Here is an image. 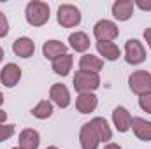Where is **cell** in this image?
Listing matches in <instances>:
<instances>
[{
	"label": "cell",
	"instance_id": "83f0119b",
	"mask_svg": "<svg viewBox=\"0 0 151 149\" xmlns=\"http://www.w3.org/2000/svg\"><path fill=\"white\" fill-rule=\"evenodd\" d=\"M5 119H7V112L0 109V123H5Z\"/></svg>",
	"mask_w": 151,
	"mask_h": 149
},
{
	"label": "cell",
	"instance_id": "52a82bcc",
	"mask_svg": "<svg viewBox=\"0 0 151 149\" xmlns=\"http://www.w3.org/2000/svg\"><path fill=\"white\" fill-rule=\"evenodd\" d=\"M79 142H81V148L83 149H97L100 140H99V135L97 132L93 130L91 123H84L81 126V133H79Z\"/></svg>",
	"mask_w": 151,
	"mask_h": 149
},
{
	"label": "cell",
	"instance_id": "3957f363",
	"mask_svg": "<svg viewBox=\"0 0 151 149\" xmlns=\"http://www.w3.org/2000/svg\"><path fill=\"white\" fill-rule=\"evenodd\" d=\"M128 86L132 90V93L135 95H146L151 93V74L146 70H135L128 77Z\"/></svg>",
	"mask_w": 151,
	"mask_h": 149
},
{
	"label": "cell",
	"instance_id": "1f68e13d",
	"mask_svg": "<svg viewBox=\"0 0 151 149\" xmlns=\"http://www.w3.org/2000/svg\"><path fill=\"white\" fill-rule=\"evenodd\" d=\"M46 149H58L56 146H49V148H46Z\"/></svg>",
	"mask_w": 151,
	"mask_h": 149
},
{
	"label": "cell",
	"instance_id": "ac0fdd59",
	"mask_svg": "<svg viewBox=\"0 0 151 149\" xmlns=\"http://www.w3.org/2000/svg\"><path fill=\"white\" fill-rule=\"evenodd\" d=\"M90 123H91L93 130L97 132L100 142H107V140H111L113 132H111V128H109V125H107V121H106L104 117H93Z\"/></svg>",
	"mask_w": 151,
	"mask_h": 149
},
{
	"label": "cell",
	"instance_id": "8fae6325",
	"mask_svg": "<svg viewBox=\"0 0 151 149\" xmlns=\"http://www.w3.org/2000/svg\"><path fill=\"white\" fill-rule=\"evenodd\" d=\"M134 14V2L132 0H116L113 4V16L118 21H127Z\"/></svg>",
	"mask_w": 151,
	"mask_h": 149
},
{
	"label": "cell",
	"instance_id": "ffe728a7",
	"mask_svg": "<svg viewBox=\"0 0 151 149\" xmlns=\"http://www.w3.org/2000/svg\"><path fill=\"white\" fill-rule=\"evenodd\" d=\"M97 51L109 62L119 58V47L114 42H97Z\"/></svg>",
	"mask_w": 151,
	"mask_h": 149
},
{
	"label": "cell",
	"instance_id": "2e32d148",
	"mask_svg": "<svg viewBox=\"0 0 151 149\" xmlns=\"http://www.w3.org/2000/svg\"><path fill=\"white\" fill-rule=\"evenodd\" d=\"M40 144V135L37 130L27 128L19 133V148L21 149H37Z\"/></svg>",
	"mask_w": 151,
	"mask_h": 149
},
{
	"label": "cell",
	"instance_id": "5b68a950",
	"mask_svg": "<svg viewBox=\"0 0 151 149\" xmlns=\"http://www.w3.org/2000/svg\"><path fill=\"white\" fill-rule=\"evenodd\" d=\"M58 23L65 28H72L81 23V12L72 4H63L58 7Z\"/></svg>",
	"mask_w": 151,
	"mask_h": 149
},
{
	"label": "cell",
	"instance_id": "4fadbf2b",
	"mask_svg": "<svg viewBox=\"0 0 151 149\" xmlns=\"http://www.w3.org/2000/svg\"><path fill=\"white\" fill-rule=\"evenodd\" d=\"M97 97L93 93H81L77 98H76V109L81 112V114H90L97 109Z\"/></svg>",
	"mask_w": 151,
	"mask_h": 149
},
{
	"label": "cell",
	"instance_id": "484cf974",
	"mask_svg": "<svg viewBox=\"0 0 151 149\" xmlns=\"http://www.w3.org/2000/svg\"><path fill=\"white\" fill-rule=\"evenodd\" d=\"M134 5H137L139 9H142V11H151V2H144V0H137Z\"/></svg>",
	"mask_w": 151,
	"mask_h": 149
},
{
	"label": "cell",
	"instance_id": "5bb4252c",
	"mask_svg": "<svg viewBox=\"0 0 151 149\" xmlns=\"http://www.w3.org/2000/svg\"><path fill=\"white\" fill-rule=\"evenodd\" d=\"M113 121H114L116 130L125 133L130 128V125H132V116H130V112L127 111L125 107H116L113 111Z\"/></svg>",
	"mask_w": 151,
	"mask_h": 149
},
{
	"label": "cell",
	"instance_id": "6da1fadb",
	"mask_svg": "<svg viewBox=\"0 0 151 149\" xmlns=\"http://www.w3.org/2000/svg\"><path fill=\"white\" fill-rule=\"evenodd\" d=\"M25 16L32 27H42L49 19V5L46 2H40V0H32L27 4Z\"/></svg>",
	"mask_w": 151,
	"mask_h": 149
},
{
	"label": "cell",
	"instance_id": "4316f807",
	"mask_svg": "<svg viewBox=\"0 0 151 149\" xmlns=\"http://www.w3.org/2000/svg\"><path fill=\"white\" fill-rule=\"evenodd\" d=\"M144 39H146V42H148V46H150V49H151V28L144 30Z\"/></svg>",
	"mask_w": 151,
	"mask_h": 149
},
{
	"label": "cell",
	"instance_id": "30bf717a",
	"mask_svg": "<svg viewBox=\"0 0 151 149\" xmlns=\"http://www.w3.org/2000/svg\"><path fill=\"white\" fill-rule=\"evenodd\" d=\"M12 51H14V54L19 56V58H30V56L34 54V51H35V44H34L32 39L19 37L12 42Z\"/></svg>",
	"mask_w": 151,
	"mask_h": 149
},
{
	"label": "cell",
	"instance_id": "f546056e",
	"mask_svg": "<svg viewBox=\"0 0 151 149\" xmlns=\"http://www.w3.org/2000/svg\"><path fill=\"white\" fill-rule=\"evenodd\" d=\"M2 60H4V49L0 47V63H2Z\"/></svg>",
	"mask_w": 151,
	"mask_h": 149
},
{
	"label": "cell",
	"instance_id": "7a4b0ae2",
	"mask_svg": "<svg viewBox=\"0 0 151 149\" xmlns=\"http://www.w3.org/2000/svg\"><path fill=\"white\" fill-rule=\"evenodd\" d=\"M100 86V77L99 74L93 72H84V70H77L74 75V90L81 93H91L93 90H97Z\"/></svg>",
	"mask_w": 151,
	"mask_h": 149
},
{
	"label": "cell",
	"instance_id": "d4e9b609",
	"mask_svg": "<svg viewBox=\"0 0 151 149\" xmlns=\"http://www.w3.org/2000/svg\"><path fill=\"white\" fill-rule=\"evenodd\" d=\"M9 34V21L4 12H0V37H5Z\"/></svg>",
	"mask_w": 151,
	"mask_h": 149
},
{
	"label": "cell",
	"instance_id": "44dd1931",
	"mask_svg": "<svg viewBox=\"0 0 151 149\" xmlns=\"http://www.w3.org/2000/svg\"><path fill=\"white\" fill-rule=\"evenodd\" d=\"M69 42H70V47L76 49L77 53H84L88 47H90V39L84 32H76V34H70L69 37Z\"/></svg>",
	"mask_w": 151,
	"mask_h": 149
},
{
	"label": "cell",
	"instance_id": "d6986e66",
	"mask_svg": "<svg viewBox=\"0 0 151 149\" xmlns=\"http://www.w3.org/2000/svg\"><path fill=\"white\" fill-rule=\"evenodd\" d=\"M72 63H74L72 54H69V53L62 54L56 60H53V70H55V74H58V75H67L70 72V69H72Z\"/></svg>",
	"mask_w": 151,
	"mask_h": 149
},
{
	"label": "cell",
	"instance_id": "603a6c76",
	"mask_svg": "<svg viewBox=\"0 0 151 149\" xmlns=\"http://www.w3.org/2000/svg\"><path fill=\"white\" fill-rule=\"evenodd\" d=\"M12 135H14V125H4V123H0V142L7 140Z\"/></svg>",
	"mask_w": 151,
	"mask_h": 149
},
{
	"label": "cell",
	"instance_id": "f1b7e54d",
	"mask_svg": "<svg viewBox=\"0 0 151 149\" xmlns=\"http://www.w3.org/2000/svg\"><path fill=\"white\" fill-rule=\"evenodd\" d=\"M104 149H121V146H118V144H107Z\"/></svg>",
	"mask_w": 151,
	"mask_h": 149
},
{
	"label": "cell",
	"instance_id": "9a60e30c",
	"mask_svg": "<svg viewBox=\"0 0 151 149\" xmlns=\"http://www.w3.org/2000/svg\"><path fill=\"white\" fill-rule=\"evenodd\" d=\"M130 128L134 130V133H135L137 139H141V140H144V142L151 140V123L150 121H146V119H142V117H132Z\"/></svg>",
	"mask_w": 151,
	"mask_h": 149
},
{
	"label": "cell",
	"instance_id": "8992f818",
	"mask_svg": "<svg viewBox=\"0 0 151 149\" xmlns=\"http://www.w3.org/2000/svg\"><path fill=\"white\" fill-rule=\"evenodd\" d=\"M93 35L99 42H113L114 39L119 35L118 27L109 19H100L95 27H93Z\"/></svg>",
	"mask_w": 151,
	"mask_h": 149
},
{
	"label": "cell",
	"instance_id": "ba28073f",
	"mask_svg": "<svg viewBox=\"0 0 151 149\" xmlns=\"http://www.w3.org/2000/svg\"><path fill=\"white\" fill-rule=\"evenodd\" d=\"M19 79H21V69L16 63H7L0 70V81L7 88H14L19 82Z\"/></svg>",
	"mask_w": 151,
	"mask_h": 149
},
{
	"label": "cell",
	"instance_id": "277c9868",
	"mask_svg": "<svg viewBox=\"0 0 151 149\" xmlns=\"http://www.w3.org/2000/svg\"><path fill=\"white\" fill-rule=\"evenodd\" d=\"M125 60L130 65H139L146 60V49L141 40L137 39H128L125 44Z\"/></svg>",
	"mask_w": 151,
	"mask_h": 149
},
{
	"label": "cell",
	"instance_id": "cb8c5ba5",
	"mask_svg": "<svg viewBox=\"0 0 151 149\" xmlns=\"http://www.w3.org/2000/svg\"><path fill=\"white\" fill-rule=\"evenodd\" d=\"M139 107L144 112L151 114V93H146V95H141L139 97Z\"/></svg>",
	"mask_w": 151,
	"mask_h": 149
},
{
	"label": "cell",
	"instance_id": "4dcf8cb0",
	"mask_svg": "<svg viewBox=\"0 0 151 149\" xmlns=\"http://www.w3.org/2000/svg\"><path fill=\"white\" fill-rule=\"evenodd\" d=\"M4 104V95H2V91H0V105Z\"/></svg>",
	"mask_w": 151,
	"mask_h": 149
},
{
	"label": "cell",
	"instance_id": "7c38bea8",
	"mask_svg": "<svg viewBox=\"0 0 151 149\" xmlns=\"http://www.w3.org/2000/svg\"><path fill=\"white\" fill-rule=\"evenodd\" d=\"M42 54L47 60H56L62 54H67V46L60 40H46L42 46Z\"/></svg>",
	"mask_w": 151,
	"mask_h": 149
},
{
	"label": "cell",
	"instance_id": "d6a6232c",
	"mask_svg": "<svg viewBox=\"0 0 151 149\" xmlns=\"http://www.w3.org/2000/svg\"><path fill=\"white\" fill-rule=\"evenodd\" d=\"M12 149H21V148H19V146H18V148H12Z\"/></svg>",
	"mask_w": 151,
	"mask_h": 149
},
{
	"label": "cell",
	"instance_id": "9c48e42d",
	"mask_svg": "<svg viewBox=\"0 0 151 149\" xmlns=\"http://www.w3.org/2000/svg\"><path fill=\"white\" fill-rule=\"evenodd\" d=\"M49 98H51L58 107H62V109L69 107V104H70V93H69L67 86H65V84H60V82H56V84L51 86V90H49Z\"/></svg>",
	"mask_w": 151,
	"mask_h": 149
},
{
	"label": "cell",
	"instance_id": "e0dca14e",
	"mask_svg": "<svg viewBox=\"0 0 151 149\" xmlns=\"http://www.w3.org/2000/svg\"><path fill=\"white\" fill-rule=\"evenodd\" d=\"M102 67H104V62L95 54H84L79 60V70H84V72L99 74L102 70Z\"/></svg>",
	"mask_w": 151,
	"mask_h": 149
},
{
	"label": "cell",
	"instance_id": "7402d4cb",
	"mask_svg": "<svg viewBox=\"0 0 151 149\" xmlns=\"http://www.w3.org/2000/svg\"><path fill=\"white\" fill-rule=\"evenodd\" d=\"M32 114H34V117H37V119H47V117L53 114V104H51L49 100H40L37 105L32 109Z\"/></svg>",
	"mask_w": 151,
	"mask_h": 149
}]
</instances>
